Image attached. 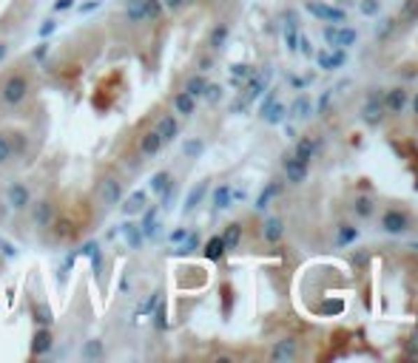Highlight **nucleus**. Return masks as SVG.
Masks as SVG:
<instances>
[{
	"mask_svg": "<svg viewBox=\"0 0 418 363\" xmlns=\"http://www.w3.org/2000/svg\"><path fill=\"white\" fill-rule=\"evenodd\" d=\"M92 9H100V0H94V3H86V6H82L80 12H92Z\"/></svg>",
	"mask_w": 418,
	"mask_h": 363,
	"instance_id": "obj_61",
	"label": "nucleus"
},
{
	"mask_svg": "<svg viewBox=\"0 0 418 363\" xmlns=\"http://www.w3.org/2000/svg\"><path fill=\"white\" fill-rule=\"evenodd\" d=\"M31 318H34L37 327H52V324H55V312H52V306L43 304V301H37V304L31 306Z\"/></svg>",
	"mask_w": 418,
	"mask_h": 363,
	"instance_id": "obj_23",
	"label": "nucleus"
},
{
	"mask_svg": "<svg viewBox=\"0 0 418 363\" xmlns=\"http://www.w3.org/2000/svg\"><path fill=\"white\" fill-rule=\"evenodd\" d=\"M80 357L86 360V363H92V360H103V357H106V343H103L100 338H92V341H86V346H82Z\"/></svg>",
	"mask_w": 418,
	"mask_h": 363,
	"instance_id": "obj_22",
	"label": "nucleus"
},
{
	"mask_svg": "<svg viewBox=\"0 0 418 363\" xmlns=\"http://www.w3.org/2000/svg\"><path fill=\"white\" fill-rule=\"evenodd\" d=\"M55 346V335H52V327H40L31 338V357H46Z\"/></svg>",
	"mask_w": 418,
	"mask_h": 363,
	"instance_id": "obj_9",
	"label": "nucleus"
},
{
	"mask_svg": "<svg viewBox=\"0 0 418 363\" xmlns=\"http://www.w3.org/2000/svg\"><path fill=\"white\" fill-rule=\"evenodd\" d=\"M353 207H356V213H359V216H361V218H367V216H370V213H373V202H370V199H367V196H359V199H356V205H353Z\"/></svg>",
	"mask_w": 418,
	"mask_h": 363,
	"instance_id": "obj_44",
	"label": "nucleus"
},
{
	"mask_svg": "<svg viewBox=\"0 0 418 363\" xmlns=\"http://www.w3.org/2000/svg\"><path fill=\"white\" fill-rule=\"evenodd\" d=\"M308 12H310L313 17H319V20H327V23H345V20H347L345 9L327 6V3H322V0H308Z\"/></svg>",
	"mask_w": 418,
	"mask_h": 363,
	"instance_id": "obj_8",
	"label": "nucleus"
},
{
	"mask_svg": "<svg viewBox=\"0 0 418 363\" xmlns=\"http://www.w3.org/2000/svg\"><path fill=\"white\" fill-rule=\"evenodd\" d=\"M202 253H205V258H208V261H219V258L228 253V247H225L222 236H214V239H208V244L202 247Z\"/></svg>",
	"mask_w": 418,
	"mask_h": 363,
	"instance_id": "obj_26",
	"label": "nucleus"
},
{
	"mask_svg": "<svg viewBox=\"0 0 418 363\" xmlns=\"http://www.w3.org/2000/svg\"><path fill=\"white\" fill-rule=\"evenodd\" d=\"M231 74H233V80H247L250 74H254V68H250L247 63H233V66H231Z\"/></svg>",
	"mask_w": 418,
	"mask_h": 363,
	"instance_id": "obj_43",
	"label": "nucleus"
},
{
	"mask_svg": "<svg viewBox=\"0 0 418 363\" xmlns=\"http://www.w3.org/2000/svg\"><path fill=\"white\" fill-rule=\"evenodd\" d=\"M162 136H159V131L154 128V131H145L143 136H140V154L145 156V159H151V156H157L159 151H162Z\"/></svg>",
	"mask_w": 418,
	"mask_h": 363,
	"instance_id": "obj_14",
	"label": "nucleus"
},
{
	"mask_svg": "<svg viewBox=\"0 0 418 363\" xmlns=\"http://www.w3.org/2000/svg\"><path fill=\"white\" fill-rule=\"evenodd\" d=\"M29 213H31V224H34V230H49L52 221L57 218V205H55L49 196H43V199L31 202Z\"/></svg>",
	"mask_w": 418,
	"mask_h": 363,
	"instance_id": "obj_4",
	"label": "nucleus"
},
{
	"mask_svg": "<svg viewBox=\"0 0 418 363\" xmlns=\"http://www.w3.org/2000/svg\"><path fill=\"white\" fill-rule=\"evenodd\" d=\"M330 94H333V91H324V94H322V100H319V114H324V111H327V103H330Z\"/></svg>",
	"mask_w": 418,
	"mask_h": 363,
	"instance_id": "obj_57",
	"label": "nucleus"
},
{
	"mask_svg": "<svg viewBox=\"0 0 418 363\" xmlns=\"http://www.w3.org/2000/svg\"><path fill=\"white\" fill-rule=\"evenodd\" d=\"M31 91V80L23 71H12L0 80V105L3 108H20Z\"/></svg>",
	"mask_w": 418,
	"mask_h": 363,
	"instance_id": "obj_1",
	"label": "nucleus"
},
{
	"mask_svg": "<svg viewBox=\"0 0 418 363\" xmlns=\"http://www.w3.org/2000/svg\"><path fill=\"white\" fill-rule=\"evenodd\" d=\"M324 43L330 49H347V45L356 43V31L345 26H324Z\"/></svg>",
	"mask_w": 418,
	"mask_h": 363,
	"instance_id": "obj_5",
	"label": "nucleus"
},
{
	"mask_svg": "<svg viewBox=\"0 0 418 363\" xmlns=\"http://www.w3.org/2000/svg\"><path fill=\"white\" fill-rule=\"evenodd\" d=\"M185 3H191V0H162V6H165V9H171V12L182 9Z\"/></svg>",
	"mask_w": 418,
	"mask_h": 363,
	"instance_id": "obj_52",
	"label": "nucleus"
},
{
	"mask_svg": "<svg viewBox=\"0 0 418 363\" xmlns=\"http://www.w3.org/2000/svg\"><path fill=\"white\" fill-rule=\"evenodd\" d=\"M296 49H299L305 57H313V45H310V40H308V37H299V45H296Z\"/></svg>",
	"mask_w": 418,
	"mask_h": 363,
	"instance_id": "obj_51",
	"label": "nucleus"
},
{
	"mask_svg": "<svg viewBox=\"0 0 418 363\" xmlns=\"http://www.w3.org/2000/svg\"><path fill=\"white\" fill-rule=\"evenodd\" d=\"M279 191H282V185H279V182H271V185H268V188L259 193V199H257V205H254V207H257V210H265V207L271 205V199H273Z\"/></svg>",
	"mask_w": 418,
	"mask_h": 363,
	"instance_id": "obj_36",
	"label": "nucleus"
},
{
	"mask_svg": "<svg viewBox=\"0 0 418 363\" xmlns=\"http://www.w3.org/2000/svg\"><path fill=\"white\" fill-rule=\"evenodd\" d=\"M154 327H157V329H165V327H168V321H165V309H162V306H154Z\"/></svg>",
	"mask_w": 418,
	"mask_h": 363,
	"instance_id": "obj_48",
	"label": "nucleus"
},
{
	"mask_svg": "<svg viewBox=\"0 0 418 363\" xmlns=\"http://www.w3.org/2000/svg\"><path fill=\"white\" fill-rule=\"evenodd\" d=\"M407 352H410V355H418V332H412V338H410V343H407Z\"/></svg>",
	"mask_w": 418,
	"mask_h": 363,
	"instance_id": "obj_56",
	"label": "nucleus"
},
{
	"mask_svg": "<svg viewBox=\"0 0 418 363\" xmlns=\"http://www.w3.org/2000/svg\"><path fill=\"white\" fill-rule=\"evenodd\" d=\"M196 66H199V71H211L214 68V57H199Z\"/></svg>",
	"mask_w": 418,
	"mask_h": 363,
	"instance_id": "obj_55",
	"label": "nucleus"
},
{
	"mask_svg": "<svg viewBox=\"0 0 418 363\" xmlns=\"http://www.w3.org/2000/svg\"><path fill=\"white\" fill-rule=\"evenodd\" d=\"M120 233L125 236V242H129V247H131V250H143L145 236H143V230H140V221L125 218V221L120 224Z\"/></svg>",
	"mask_w": 418,
	"mask_h": 363,
	"instance_id": "obj_12",
	"label": "nucleus"
},
{
	"mask_svg": "<svg viewBox=\"0 0 418 363\" xmlns=\"http://www.w3.org/2000/svg\"><path fill=\"white\" fill-rule=\"evenodd\" d=\"M159 295H162V292H159V290H154V292H151L143 304H137V315H148V312H154V306L159 304Z\"/></svg>",
	"mask_w": 418,
	"mask_h": 363,
	"instance_id": "obj_41",
	"label": "nucleus"
},
{
	"mask_svg": "<svg viewBox=\"0 0 418 363\" xmlns=\"http://www.w3.org/2000/svg\"><path fill=\"white\" fill-rule=\"evenodd\" d=\"M262 236H265V242H271V244L282 242V236H284V224H282V218L271 216V218L265 221V227H262Z\"/></svg>",
	"mask_w": 418,
	"mask_h": 363,
	"instance_id": "obj_24",
	"label": "nucleus"
},
{
	"mask_svg": "<svg viewBox=\"0 0 418 363\" xmlns=\"http://www.w3.org/2000/svg\"><path fill=\"white\" fill-rule=\"evenodd\" d=\"M271 357H273V360H294V357H296V341H290V338L279 341V343L273 346Z\"/></svg>",
	"mask_w": 418,
	"mask_h": 363,
	"instance_id": "obj_27",
	"label": "nucleus"
},
{
	"mask_svg": "<svg viewBox=\"0 0 418 363\" xmlns=\"http://www.w3.org/2000/svg\"><path fill=\"white\" fill-rule=\"evenodd\" d=\"M359 9L361 15H379V0H361Z\"/></svg>",
	"mask_w": 418,
	"mask_h": 363,
	"instance_id": "obj_47",
	"label": "nucleus"
},
{
	"mask_svg": "<svg viewBox=\"0 0 418 363\" xmlns=\"http://www.w3.org/2000/svg\"><path fill=\"white\" fill-rule=\"evenodd\" d=\"M148 188H151V193L159 196V202H171V196H174V176L168 170H157L151 176V182H148Z\"/></svg>",
	"mask_w": 418,
	"mask_h": 363,
	"instance_id": "obj_6",
	"label": "nucleus"
},
{
	"mask_svg": "<svg viewBox=\"0 0 418 363\" xmlns=\"http://www.w3.org/2000/svg\"><path fill=\"white\" fill-rule=\"evenodd\" d=\"M0 253H3L6 258H15V255H17V247H15L9 239H0Z\"/></svg>",
	"mask_w": 418,
	"mask_h": 363,
	"instance_id": "obj_49",
	"label": "nucleus"
},
{
	"mask_svg": "<svg viewBox=\"0 0 418 363\" xmlns=\"http://www.w3.org/2000/svg\"><path fill=\"white\" fill-rule=\"evenodd\" d=\"M205 85H208V80L202 77V74H194V77H188V82H185V94H191L194 100H199L202 94H205Z\"/></svg>",
	"mask_w": 418,
	"mask_h": 363,
	"instance_id": "obj_32",
	"label": "nucleus"
},
{
	"mask_svg": "<svg viewBox=\"0 0 418 363\" xmlns=\"http://www.w3.org/2000/svg\"><path fill=\"white\" fill-rule=\"evenodd\" d=\"M117 207H120V213H122L125 218H134V216H140V213L148 207V193H145V191H134V193H129V196H122V202H120Z\"/></svg>",
	"mask_w": 418,
	"mask_h": 363,
	"instance_id": "obj_7",
	"label": "nucleus"
},
{
	"mask_svg": "<svg viewBox=\"0 0 418 363\" xmlns=\"http://www.w3.org/2000/svg\"><path fill=\"white\" fill-rule=\"evenodd\" d=\"M222 242H225L228 250H236V247H239V242H242V224H239V221H233V224L225 227Z\"/></svg>",
	"mask_w": 418,
	"mask_h": 363,
	"instance_id": "obj_30",
	"label": "nucleus"
},
{
	"mask_svg": "<svg viewBox=\"0 0 418 363\" xmlns=\"http://www.w3.org/2000/svg\"><path fill=\"white\" fill-rule=\"evenodd\" d=\"M46 52H49V43H40V49L34 52V57L40 60V57H46Z\"/></svg>",
	"mask_w": 418,
	"mask_h": 363,
	"instance_id": "obj_59",
	"label": "nucleus"
},
{
	"mask_svg": "<svg viewBox=\"0 0 418 363\" xmlns=\"http://www.w3.org/2000/svg\"><path fill=\"white\" fill-rule=\"evenodd\" d=\"M97 202L106 207V210H114L120 202H122V179L120 176H103L100 182H97Z\"/></svg>",
	"mask_w": 418,
	"mask_h": 363,
	"instance_id": "obj_3",
	"label": "nucleus"
},
{
	"mask_svg": "<svg viewBox=\"0 0 418 363\" xmlns=\"http://www.w3.org/2000/svg\"><path fill=\"white\" fill-rule=\"evenodd\" d=\"M140 230H143L145 242H151V239L159 236V207H145L140 213Z\"/></svg>",
	"mask_w": 418,
	"mask_h": 363,
	"instance_id": "obj_10",
	"label": "nucleus"
},
{
	"mask_svg": "<svg viewBox=\"0 0 418 363\" xmlns=\"http://www.w3.org/2000/svg\"><path fill=\"white\" fill-rule=\"evenodd\" d=\"M182 154H185V159H199L205 154V142L202 140H185L182 142Z\"/></svg>",
	"mask_w": 418,
	"mask_h": 363,
	"instance_id": "obj_37",
	"label": "nucleus"
},
{
	"mask_svg": "<svg viewBox=\"0 0 418 363\" xmlns=\"http://www.w3.org/2000/svg\"><path fill=\"white\" fill-rule=\"evenodd\" d=\"M185 236H188V230H185V227H180V230H174V233H171V242H174V244H180Z\"/></svg>",
	"mask_w": 418,
	"mask_h": 363,
	"instance_id": "obj_58",
	"label": "nucleus"
},
{
	"mask_svg": "<svg viewBox=\"0 0 418 363\" xmlns=\"http://www.w3.org/2000/svg\"><path fill=\"white\" fill-rule=\"evenodd\" d=\"M55 29H57V20H55V17H52V20H46V23H43V26H40V37H49V34H52V31H55Z\"/></svg>",
	"mask_w": 418,
	"mask_h": 363,
	"instance_id": "obj_53",
	"label": "nucleus"
},
{
	"mask_svg": "<svg viewBox=\"0 0 418 363\" xmlns=\"http://www.w3.org/2000/svg\"><path fill=\"white\" fill-rule=\"evenodd\" d=\"M196 247H199V233H191V230H188V236L180 242L177 253H180V255H188V253H194Z\"/></svg>",
	"mask_w": 418,
	"mask_h": 363,
	"instance_id": "obj_39",
	"label": "nucleus"
},
{
	"mask_svg": "<svg viewBox=\"0 0 418 363\" xmlns=\"http://www.w3.org/2000/svg\"><path fill=\"white\" fill-rule=\"evenodd\" d=\"M74 9V0H55V12H69Z\"/></svg>",
	"mask_w": 418,
	"mask_h": 363,
	"instance_id": "obj_54",
	"label": "nucleus"
},
{
	"mask_svg": "<svg viewBox=\"0 0 418 363\" xmlns=\"http://www.w3.org/2000/svg\"><path fill=\"white\" fill-rule=\"evenodd\" d=\"M382 227H384L387 233L398 236V233H404V230H407V216H404V213H398V210H387V213H384V218H382Z\"/></svg>",
	"mask_w": 418,
	"mask_h": 363,
	"instance_id": "obj_20",
	"label": "nucleus"
},
{
	"mask_svg": "<svg viewBox=\"0 0 418 363\" xmlns=\"http://www.w3.org/2000/svg\"><path fill=\"white\" fill-rule=\"evenodd\" d=\"M296 156H299L302 162H310V159L316 156V142H310V140H302V142L296 145Z\"/></svg>",
	"mask_w": 418,
	"mask_h": 363,
	"instance_id": "obj_40",
	"label": "nucleus"
},
{
	"mask_svg": "<svg viewBox=\"0 0 418 363\" xmlns=\"http://www.w3.org/2000/svg\"><path fill=\"white\" fill-rule=\"evenodd\" d=\"M384 108H387L390 114H401V111L407 108V91H404V88H393V91H387Z\"/></svg>",
	"mask_w": 418,
	"mask_h": 363,
	"instance_id": "obj_21",
	"label": "nucleus"
},
{
	"mask_svg": "<svg viewBox=\"0 0 418 363\" xmlns=\"http://www.w3.org/2000/svg\"><path fill=\"white\" fill-rule=\"evenodd\" d=\"M174 111L180 117H194L196 114V100L191 94H185V91H180V94L174 97Z\"/></svg>",
	"mask_w": 418,
	"mask_h": 363,
	"instance_id": "obj_25",
	"label": "nucleus"
},
{
	"mask_svg": "<svg viewBox=\"0 0 418 363\" xmlns=\"http://www.w3.org/2000/svg\"><path fill=\"white\" fill-rule=\"evenodd\" d=\"M12 159H15L12 140H9V133H3V131H0V168H6Z\"/></svg>",
	"mask_w": 418,
	"mask_h": 363,
	"instance_id": "obj_34",
	"label": "nucleus"
},
{
	"mask_svg": "<svg viewBox=\"0 0 418 363\" xmlns=\"http://www.w3.org/2000/svg\"><path fill=\"white\" fill-rule=\"evenodd\" d=\"M34 196H31V188L26 185V182L20 179H12L6 182V188H3V205L12 210V213H26L31 207Z\"/></svg>",
	"mask_w": 418,
	"mask_h": 363,
	"instance_id": "obj_2",
	"label": "nucleus"
},
{
	"mask_svg": "<svg viewBox=\"0 0 418 363\" xmlns=\"http://www.w3.org/2000/svg\"><path fill=\"white\" fill-rule=\"evenodd\" d=\"M316 63H319V68H324V71H333V68H342V66L347 63V54H345V49L322 52V54H316Z\"/></svg>",
	"mask_w": 418,
	"mask_h": 363,
	"instance_id": "obj_18",
	"label": "nucleus"
},
{
	"mask_svg": "<svg viewBox=\"0 0 418 363\" xmlns=\"http://www.w3.org/2000/svg\"><path fill=\"white\" fill-rule=\"evenodd\" d=\"M6 57H9V45H6L3 40H0V63H3Z\"/></svg>",
	"mask_w": 418,
	"mask_h": 363,
	"instance_id": "obj_60",
	"label": "nucleus"
},
{
	"mask_svg": "<svg viewBox=\"0 0 418 363\" xmlns=\"http://www.w3.org/2000/svg\"><path fill=\"white\" fill-rule=\"evenodd\" d=\"M284 117H287V105H282V103H276V100L262 111V119H265L268 125H279V122H284Z\"/></svg>",
	"mask_w": 418,
	"mask_h": 363,
	"instance_id": "obj_28",
	"label": "nucleus"
},
{
	"mask_svg": "<svg viewBox=\"0 0 418 363\" xmlns=\"http://www.w3.org/2000/svg\"><path fill=\"white\" fill-rule=\"evenodd\" d=\"M231 202H233V188H231V185H219V188L214 191V207H217V210H228Z\"/></svg>",
	"mask_w": 418,
	"mask_h": 363,
	"instance_id": "obj_31",
	"label": "nucleus"
},
{
	"mask_svg": "<svg viewBox=\"0 0 418 363\" xmlns=\"http://www.w3.org/2000/svg\"><path fill=\"white\" fill-rule=\"evenodd\" d=\"M225 40H228V26L219 23V26L211 31V37H208V45H211L214 52H219V49H225Z\"/></svg>",
	"mask_w": 418,
	"mask_h": 363,
	"instance_id": "obj_35",
	"label": "nucleus"
},
{
	"mask_svg": "<svg viewBox=\"0 0 418 363\" xmlns=\"http://www.w3.org/2000/svg\"><path fill=\"white\" fill-rule=\"evenodd\" d=\"M356 239H359L356 227H350V224H342V227H339V244H342V247L350 244V242H356Z\"/></svg>",
	"mask_w": 418,
	"mask_h": 363,
	"instance_id": "obj_42",
	"label": "nucleus"
},
{
	"mask_svg": "<svg viewBox=\"0 0 418 363\" xmlns=\"http://www.w3.org/2000/svg\"><path fill=\"white\" fill-rule=\"evenodd\" d=\"M268 88V74H250L247 77V85H245V103L250 105V103H254V100H259L262 97V91Z\"/></svg>",
	"mask_w": 418,
	"mask_h": 363,
	"instance_id": "obj_15",
	"label": "nucleus"
},
{
	"mask_svg": "<svg viewBox=\"0 0 418 363\" xmlns=\"http://www.w3.org/2000/svg\"><path fill=\"white\" fill-rule=\"evenodd\" d=\"M282 168H284L287 182H294V185H302L305 176H308V162H302L296 154H294V156H287V159L282 162Z\"/></svg>",
	"mask_w": 418,
	"mask_h": 363,
	"instance_id": "obj_11",
	"label": "nucleus"
},
{
	"mask_svg": "<svg viewBox=\"0 0 418 363\" xmlns=\"http://www.w3.org/2000/svg\"><path fill=\"white\" fill-rule=\"evenodd\" d=\"M89 258H92V272H97V276H100V272H103V267H106V258H103V250H97V253H92Z\"/></svg>",
	"mask_w": 418,
	"mask_h": 363,
	"instance_id": "obj_46",
	"label": "nucleus"
},
{
	"mask_svg": "<svg viewBox=\"0 0 418 363\" xmlns=\"http://www.w3.org/2000/svg\"><path fill=\"white\" fill-rule=\"evenodd\" d=\"M222 94H225V88H222V85H217V82H208L202 97H205V103H208V105H217V103L222 100Z\"/></svg>",
	"mask_w": 418,
	"mask_h": 363,
	"instance_id": "obj_38",
	"label": "nucleus"
},
{
	"mask_svg": "<svg viewBox=\"0 0 418 363\" xmlns=\"http://www.w3.org/2000/svg\"><path fill=\"white\" fill-rule=\"evenodd\" d=\"M412 250H418V244H412Z\"/></svg>",
	"mask_w": 418,
	"mask_h": 363,
	"instance_id": "obj_63",
	"label": "nucleus"
},
{
	"mask_svg": "<svg viewBox=\"0 0 418 363\" xmlns=\"http://www.w3.org/2000/svg\"><path fill=\"white\" fill-rule=\"evenodd\" d=\"M412 114H418V94H415V100H412Z\"/></svg>",
	"mask_w": 418,
	"mask_h": 363,
	"instance_id": "obj_62",
	"label": "nucleus"
},
{
	"mask_svg": "<svg viewBox=\"0 0 418 363\" xmlns=\"http://www.w3.org/2000/svg\"><path fill=\"white\" fill-rule=\"evenodd\" d=\"M125 20L148 23V0H125Z\"/></svg>",
	"mask_w": 418,
	"mask_h": 363,
	"instance_id": "obj_17",
	"label": "nucleus"
},
{
	"mask_svg": "<svg viewBox=\"0 0 418 363\" xmlns=\"http://www.w3.org/2000/svg\"><path fill=\"white\" fill-rule=\"evenodd\" d=\"M208 188H211V185H208V179H202V182H196V185L188 191V196H185V205H182V213L185 216H191L199 205H202V199L208 196Z\"/></svg>",
	"mask_w": 418,
	"mask_h": 363,
	"instance_id": "obj_13",
	"label": "nucleus"
},
{
	"mask_svg": "<svg viewBox=\"0 0 418 363\" xmlns=\"http://www.w3.org/2000/svg\"><path fill=\"white\" fill-rule=\"evenodd\" d=\"M361 119H364L367 125H379V122L384 119V103H382L379 97H370V100L364 103V108H361Z\"/></svg>",
	"mask_w": 418,
	"mask_h": 363,
	"instance_id": "obj_19",
	"label": "nucleus"
},
{
	"mask_svg": "<svg viewBox=\"0 0 418 363\" xmlns=\"http://www.w3.org/2000/svg\"><path fill=\"white\" fill-rule=\"evenodd\" d=\"M100 250V242L97 239H92V242H86V244H82L80 250H77V255H92V253H97Z\"/></svg>",
	"mask_w": 418,
	"mask_h": 363,
	"instance_id": "obj_50",
	"label": "nucleus"
},
{
	"mask_svg": "<svg viewBox=\"0 0 418 363\" xmlns=\"http://www.w3.org/2000/svg\"><path fill=\"white\" fill-rule=\"evenodd\" d=\"M9 140H12L15 159H26V154H29V133H23V131H12V133H9Z\"/></svg>",
	"mask_w": 418,
	"mask_h": 363,
	"instance_id": "obj_29",
	"label": "nucleus"
},
{
	"mask_svg": "<svg viewBox=\"0 0 418 363\" xmlns=\"http://www.w3.org/2000/svg\"><path fill=\"white\" fill-rule=\"evenodd\" d=\"M287 114H290V117H296V119H308V117L313 114V103H310L308 97H299L294 105L287 108Z\"/></svg>",
	"mask_w": 418,
	"mask_h": 363,
	"instance_id": "obj_33",
	"label": "nucleus"
},
{
	"mask_svg": "<svg viewBox=\"0 0 418 363\" xmlns=\"http://www.w3.org/2000/svg\"><path fill=\"white\" fill-rule=\"evenodd\" d=\"M162 12H165L162 0H148V23H151V20H159V17H162Z\"/></svg>",
	"mask_w": 418,
	"mask_h": 363,
	"instance_id": "obj_45",
	"label": "nucleus"
},
{
	"mask_svg": "<svg viewBox=\"0 0 418 363\" xmlns=\"http://www.w3.org/2000/svg\"><path fill=\"white\" fill-rule=\"evenodd\" d=\"M157 131H159V136H162L165 145L174 142L177 136H180V122H177V117H174V114H162L159 122H157Z\"/></svg>",
	"mask_w": 418,
	"mask_h": 363,
	"instance_id": "obj_16",
	"label": "nucleus"
}]
</instances>
